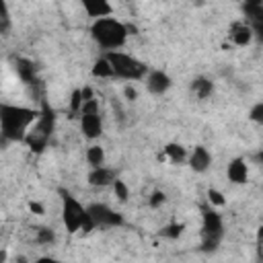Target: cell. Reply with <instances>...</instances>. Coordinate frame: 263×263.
I'll use <instances>...</instances> for the list:
<instances>
[{
    "mask_svg": "<svg viewBox=\"0 0 263 263\" xmlns=\"http://www.w3.org/2000/svg\"><path fill=\"white\" fill-rule=\"evenodd\" d=\"M39 109L21 107V105H0V138L2 146L8 142H25L29 127L37 121Z\"/></svg>",
    "mask_w": 263,
    "mask_h": 263,
    "instance_id": "6da1fadb",
    "label": "cell"
},
{
    "mask_svg": "<svg viewBox=\"0 0 263 263\" xmlns=\"http://www.w3.org/2000/svg\"><path fill=\"white\" fill-rule=\"evenodd\" d=\"M127 35H129V27L117 21L115 16H101V18H95L90 25L92 41L105 51L123 47L127 41Z\"/></svg>",
    "mask_w": 263,
    "mask_h": 263,
    "instance_id": "7a4b0ae2",
    "label": "cell"
},
{
    "mask_svg": "<svg viewBox=\"0 0 263 263\" xmlns=\"http://www.w3.org/2000/svg\"><path fill=\"white\" fill-rule=\"evenodd\" d=\"M60 195H62V222H64L66 230L70 234H74L78 230H84V232L92 230L95 224L88 216L86 205H82L74 195H70L64 189H60Z\"/></svg>",
    "mask_w": 263,
    "mask_h": 263,
    "instance_id": "3957f363",
    "label": "cell"
},
{
    "mask_svg": "<svg viewBox=\"0 0 263 263\" xmlns=\"http://www.w3.org/2000/svg\"><path fill=\"white\" fill-rule=\"evenodd\" d=\"M105 58L111 62L115 78H121V80H129V82L132 80H144L146 74L150 72L142 60H138L136 55H129L125 51H119V49L105 51Z\"/></svg>",
    "mask_w": 263,
    "mask_h": 263,
    "instance_id": "277c9868",
    "label": "cell"
},
{
    "mask_svg": "<svg viewBox=\"0 0 263 263\" xmlns=\"http://www.w3.org/2000/svg\"><path fill=\"white\" fill-rule=\"evenodd\" d=\"M53 127H55V113H53V109L43 101V103H41V109H39V117H37V121L29 127L25 142L29 144L31 150L41 152V150L47 146Z\"/></svg>",
    "mask_w": 263,
    "mask_h": 263,
    "instance_id": "5b68a950",
    "label": "cell"
},
{
    "mask_svg": "<svg viewBox=\"0 0 263 263\" xmlns=\"http://www.w3.org/2000/svg\"><path fill=\"white\" fill-rule=\"evenodd\" d=\"M201 220H203V228H201V249L203 251H214L222 236H224V222L222 216L216 212V208L210 205H201Z\"/></svg>",
    "mask_w": 263,
    "mask_h": 263,
    "instance_id": "8992f818",
    "label": "cell"
},
{
    "mask_svg": "<svg viewBox=\"0 0 263 263\" xmlns=\"http://www.w3.org/2000/svg\"><path fill=\"white\" fill-rule=\"evenodd\" d=\"M80 129L84 134V138H88V140L101 138V134H103V119L99 115L97 99L84 101V105L80 109Z\"/></svg>",
    "mask_w": 263,
    "mask_h": 263,
    "instance_id": "52a82bcc",
    "label": "cell"
},
{
    "mask_svg": "<svg viewBox=\"0 0 263 263\" xmlns=\"http://www.w3.org/2000/svg\"><path fill=\"white\" fill-rule=\"evenodd\" d=\"M88 210V216L97 226H103V228H113V226H121L123 224V216L119 212H115L113 208H109L107 203H90L86 205Z\"/></svg>",
    "mask_w": 263,
    "mask_h": 263,
    "instance_id": "ba28073f",
    "label": "cell"
},
{
    "mask_svg": "<svg viewBox=\"0 0 263 263\" xmlns=\"http://www.w3.org/2000/svg\"><path fill=\"white\" fill-rule=\"evenodd\" d=\"M144 82H146V90H148L150 95H156V97L168 92L171 86H173V80H171V76H168L164 70H150V72L146 74Z\"/></svg>",
    "mask_w": 263,
    "mask_h": 263,
    "instance_id": "9c48e42d",
    "label": "cell"
},
{
    "mask_svg": "<svg viewBox=\"0 0 263 263\" xmlns=\"http://www.w3.org/2000/svg\"><path fill=\"white\" fill-rule=\"evenodd\" d=\"M187 164H189L191 171H195V173H205V171L212 166V152H210L205 146H195V148L189 152Z\"/></svg>",
    "mask_w": 263,
    "mask_h": 263,
    "instance_id": "30bf717a",
    "label": "cell"
},
{
    "mask_svg": "<svg viewBox=\"0 0 263 263\" xmlns=\"http://www.w3.org/2000/svg\"><path fill=\"white\" fill-rule=\"evenodd\" d=\"M228 39L238 45V47H245L253 41V29L247 21H236L230 25V31H228Z\"/></svg>",
    "mask_w": 263,
    "mask_h": 263,
    "instance_id": "8fae6325",
    "label": "cell"
},
{
    "mask_svg": "<svg viewBox=\"0 0 263 263\" xmlns=\"http://www.w3.org/2000/svg\"><path fill=\"white\" fill-rule=\"evenodd\" d=\"M226 177H228V181L234 183V185H242V183H247V177H249L247 160L240 158V156L232 158V160L228 162V166H226Z\"/></svg>",
    "mask_w": 263,
    "mask_h": 263,
    "instance_id": "7c38bea8",
    "label": "cell"
},
{
    "mask_svg": "<svg viewBox=\"0 0 263 263\" xmlns=\"http://www.w3.org/2000/svg\"><path fill=\"white\" fill-rule=\"evenodd\" d=\"M117 179L115 171L113 168H107L105 164L103 166H92V171L88 173V183L92 187H107V185H113Z\"/></svg>",
    "mask_w": 263,
    "mask_h": 263,
    "instance_id": "4fadbf2b",
    "label": "cell"
},
{
    "mask_svg": "<svg viewBox=\"0 0 263 263\" xmlns=\"http://www.w3.org/2000/svg\"><path fill=\"white\" fill-rule=\"evenodd\" d=\"M80 4L90 18H101V16L113 14V6L109 0H80Z\"/></svg>",
    "mask_w": 263,
    "mask_h": 263,
    "instance_id": "5bb4252c",
    "label": "cell"
},
{
    "mask_svg": "<svg viewBox=\"0 0 263 263\" xmlns=\"http://www.w3.org/2000/svg\"><path fill=\"white\" fill-rule=\"evenodd\" d=\"M242 12H245V18L249 25L263 23V0H245Z\"/></svg>",
    "mask_w": 263,
    "mask_h": 263,
    "instance_id": "9a60e30c",
    "label": "cell"
},
{
    "mask_svg": "<svg viewBox=\"0 0 263 263\" xmlns=\"http://www.w3.org/2000/svg\"><path fill=\"white\" fill-rule=\"evenodd\" d=\"M191 92L197 97V99H208L212 92H214V82L210 80V78H205V76H197V78H193L191 80Z\"/></svg>",
    "mask_w": 263,
    "mask_h": 263,
    "instance_id": "2e32d148",
    "label": "cell"
},
{
    "mask_svg": "<svg viewBox=\"0 0 263 263\" xmlns=\"http://www.w3.org/2000/svg\"><path fill=\"white\" fill-rule=\"evenodd\" d=\"M164 156L171 160V162H175V164H183L187 158H189V152L181 146V144H166L164 146Z\"/></svg>",
    "mask_w": 263,
    "mask_h": 263,
    "instance_id": "e0dca14e",
    "label": "cell"
},
{
    "mask_svg": "<svg viewBox=\"0 0 263 263\" xmlns=\"http://www.w3.org/2000/svg\"><path fill=\"white\" fill-rule=\"evenodd\" d=\"M92 76H97V78H115L113 68H111V62H109L105 55H101V58L92 64Z\"/></svg>",
    "mask_w": 263,
    "mask_h": 263,
    "instance_id": "ac0fdd59",
    "label": "cell"
},
{
    "mask_svg": "<svg viewBox=\"0 0 263 263\" xmlns=\"http://www.w3.org/2000/svg\"><path fill=\"white\" fill-rule=\"evenodd\" d=\"M86 162L90 166H103L105 164V150L99 144H90L86 148Z\"/></svg>",
    "mask_w": 263,
    "mask_h": 263,
    "instance_id": "d6986e66",
    "label": "cell"
},
{
    "mask_svg": "<svg viewBox=\"0 0 263 263\" xmlns=\"http://www.w3.org/2000/svg\"><path fill=\"white\" fill-rule=\"evenodd\" d=\"M16 72L25 82H33L35 72H33V64L29 60H16Z\"/></svg>",
    "mask_w": 263,
    "mask_h": 263,
    "instance_id": "ffe728a7",
    "label": "cell"
},
{
    "mask_svg": "<svg viewBox=\"0 0 263 263\" xmlns=\"http://www.w3.org/2000/svg\"><path fill=\"white\" fill-rule=\"evenodd\" d=\"M82 105H84V95H82V88H76V90L72 92V97H70V109H72L74 113H80Z\"/></svg>",
    "mask_w": 263,
    "mask_h": 263,
    "instance_id": "44dd1931",
    "label": "cell"
},
{
    "mask_svg": "<svg viewBox=\"0 0 263 263\" xmlns=\"http://www.w3.org/2000/svg\"><path fill=\"white\" fill-rule=\"evenodd\" d=\"M249 119H251L253 123H259V125H263V101L255 103V105L249 109Z\"/></svg>",
    "mask_w": 263,
    "mask_h": 263,
    "instance_id": "7402d4cb",
    "label": "cell"
},
{
    "mask_svg": "<svg viewBox=\"0 0 263 263\" xmlns=\"http://www.w3.org/2000/svg\"><path fill=\"white\" fill-rule=\"evenodd\" d=\"M113 191H115V197H117L119 201H125L127 195H129V189H127V185H125L121 179H115V183H113Z\"/></svg>",
    "mask_w": 263,
    "mask_h": 263,
    "instance_id": "603a6c76",
    "label": "cell"
},
{
    "mask_svg": "<svg viewBox=\"0 0 263 263\" xmlns=\"http://www.w3.org/2000/svg\"><path fill=\"white\" fill-rule=\"evenodd\" d=\"M55 240V234L51 228H39L37 230V242L39 245H51Z\"/></svg>",
    "mask_w": 263,
    "mask_h": 263,
    "instance_id": "cb8c5ba5",
    "label": "cell"
},
{
    "mask_svg": "<svg viewBox=\"0 0 263 263\" xmlns=\"http://www.w3.org/2000/svg\"><path fill=\"white\" fill-rule=\"evenodd\" d=\"M181 232H183V224H166L162 228V236H166V238H177V236H181Z\"/></svg>",
    "mask_w": 263,
    "mask_h": 263,
    "instance_id": "d4e9b609",
    "label": "cell"
},
{
    "mask_svg": "<svg viewBox=\"0 0 263 263\" xmlns=\"http://www.w3.org/2000/svg\"><path fill=\"white\" fill-rule=\"evenodd\" d=\"M208 201H210L214 208H218V205H224V203H226L224 195H222L218 189H208Z\"/></svg>",
    "mask_w": 263,
    "mask_h": 263,
    "instance_id": "484cf974",
    "label": "cell"
},
{
    "mask_svg": "<svg viewBox=\"0 0 263 263\" xmlns=\"http://www.w3.org/2000/svg\"><path fill=\"white\" fill-rule=\"evenodd\" d=\"M164 199H166V197H164V193L156 189V191H152V195H150L148 203H150L152 208H158V205H162V203H164Z\"/></svg>",
    "mask_w": 263,
    "mask_h": 263,
    "instance_id": "4316f807",
    "label": "cell"
},
{
    "mask_svg": "<svg viewBox=\"0 0 263 263\" xmlns=\"http://www.w3.org/2000/svg\"><path fill=\"white\" fill-rule=\"evenodd\" d=\"M257 259L259 261H263V226L257 230Z\"/></svg>",
    "mask_w": 263,
    "mask_h": 263,
    "instance_id": "83f0119b",
    "label": "cell"
},
{
    "mask_svg": "<svg viewBox=\"0 0 263 263\" xmlns=\"http://www.w3.org/2000/svg\"><path fill=\"white\" fill-rule=\"evenodd\" d=\"M8 27H10V12H8V6L4 4V12H2V25H0V31H2V33H8Z\"/></svg>",
    "mask_w": 263,
    "mask_h": 263,
    "instance_id": "f1b7e54d",
    "label": "cell"
},
{
    "mask_svg": "<svg viewBox=\"0 0 263 263\" xmlns=\"http://www.w3.org/2000/svg\"><path fill=\"white\" fill-rule=\"evenodd\" d=\"M123 95H125V99H129V101H136V97H138V92H136L134 86H125V88H123Z\"/></svg>",
    "mask_w": 263,
    "mask_h": 263,
    "instance_id": "f546056e",
    "label": "cell"
},
{
    "mask_svg": "<svg viewBox=\"0 0 263 263\" xmlns=\"http://www.w3.org/2000/svg\"><path fill=\"white\" fill-rule=\"evenodd\" d=\"M31 210H35V212H43V210H41V205H39V203H31Z\"/></svg>",
    "mask_w": 263,
    "mask_h": 263,
    "instance_id": "4dcf8cb0",
    "label": "cell"
},
{
    "mask_svg": "<svg viewBox=\"0 0 263 263\" xmlns=\"http://www.w3.org/2000/svg\"><path fill=\"white\" fill-rule=\"evenodd\" d=\"M257 160H259V162H263V150H261V152L257 154Z\"/></svg>",
    "mask_w": 263,
    "mask_h": 263,
    "instance_id": "1f68e13d",
    "label": "cell"
}]
</instances>
